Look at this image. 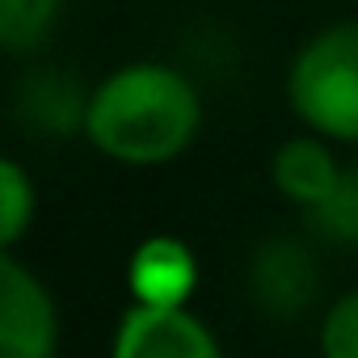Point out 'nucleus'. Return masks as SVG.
I'll list each match as a JSON object with an SVG mask.
<instances>
[{
  "mask_svg": "<svg viewBox=\"0 0 358 358\" xmlns=\"http://www.w3.org/2000/svg\"><path fill=\"white\" fill-rule=\"evenodd\" d=\"M194 282H199V257L177 236H148L131 253L127 287H131L135 303L186 308V299L194 295Z\"/></svg>",
  "mask_w": 358,
  "mask_h": 358,
  "instance_id": "nucleus-5",
  "label": "nucleus"
},
{
  "mask_svg": "<svg viewBox=\"0 0 358 358\" xmlns=\"http://www.w3.org/2000/svg\"><path fill=\"white\" fill-rule=\"evenodd\" d=\"M34 220V182L17 160L0 164V245L13 249Z\"/></svg>",
  "mask_w": 358,
  "mask_h": 358,
  "instance_id": "nucleus-10",
  "label": "nucleus"
},
{
  "mask_svg": "<svg viewBox=\"0 0 358 358\" xmlns=\"http://www.w3.org/2000/svg\"><path fill=\"white\" fill-rule=\"evenodd\" d=\"M287 101L308 131L358 143V22L329 26L299 47L287 72Z\"/></svg>",
  "mask_w": 358,
  "mask_h": 358,
  "instance_id": "nucleus-2",
  "label": "nucleus"
},
{
  "mask_svg": "<svg viewBox=\"0 0 358 358\" xmlns=\"http://www.w3.org/2000/svg\"><path fill=\"white\" fill-rule=\"evenodd\" d=\"M312 291H316L312 257L295 241L274 236L257 249V257H253V295L266 312L295 316L312 303Z\"/></svg>",
  "mask_w": 358,
  "mask_h": 358,
  "instance_id": "nucleus-6",
  "label": "nucleus"
},
{
  "mask_svg": "<svg viewBox=\"0 0 358 358\" xmlns=\"http://www.w3.org/2000/svg\"><path fill=\"white\" fill-rule=\"evenodd\" d=\"M59 312L43 278L13 253L0 257V358H55Z\"/></svg>",
  "mask_w": 358,
  "mask_h": 358,
  "instance_id": "nucleus-3",
  "label": "nucleus"
},
{
  "mask_svg": "<svg viewBox=\"0 0 358 358\" xmlns=\"http://www.w3.org/2000/svg\"><path fill=\"white\" fill-rule=\"evenodd\" d=\"M270 177L282 199L299 203V207H316L341 177V164L333 156V148L324 143V135H295L287 139L274 160H270Z\"/></svg>",
  "mask_w": 358,
  "mask_h": 358,
  "instance_id": "nucleus-7",
  "label": "nucleus"
},
{
  "mask_svg": "<svg viewBox=\"0 0 358 358\" xmlns=\"http://www.w3.org/2000/svg\"><path fill=\"white\" fill-rule=\"evenodd\" d=\"M110 358H224L211 329L186 308L131 303L114 333Z\"/></svg>",
  "mask_w": 358,
  "mask_h": 358,
  "instance_id": "nucleus-4",
  "label": "nucleus"
},
{
  "mask_svg": "<svg viewBox=\"0 0 358 358\" xmlns=\"http://www.w3.org/2000/svg\"><path fill=\"white\" fill-rule=\"evenodd\" d=\"M308 220L320 236L341 241V245H358V169H341L337 186L308 207Z\"/></svg>",
  "mask_w": 358,
  "mask_h": 358,
  "instance_id": "nucleus-9",
  "label": "nucleus"
},
{
  "mask_svg": "<svg viewBox=\"0 0 358 358\" xmlns=\"http://www.w3.org/2000/svg\"><path fill=\"white\" fill-rule=\"evenodd\" d=\"M64 0H0V43L13 55L34 51L55 26Z\"/></svg>",
  "mask_w": 358,
  "mask_h": 358,
  "instance_id": "nucleus-8",
  "label": "nucleus"
},
{
  "mask_svg": "<svg viewBox=\"0 0 358 358\" xmlns=\"http://www.w3.org/2000/svg\"><path fill=\"white\" fill-rule=\"evenodd\" d=\"M203 127L199 89L169 64L139 59L114 68L85 97V139L122 164H164Z\"/></svg>",
  "mask_w": 358,
  "mask_h": 358,
  "instance_id": "nucleus-1",
  "label": "nucleus"
},
{
  "mask_svg": "<svg viewBox=\"0 0 358 358\" xmlns=\"http://www.w3.org/2000/svg\"><path fill=\"white\" fill-rule=\"evenodd\" d=\"M320 354L324 358H358V287L345 291L320 320Z\"/></svg>",
  "mask_w": 358,
  "mask_h": 358,
  "instance_id": "nucleus-11",
  "label": "nucleus"
}]
</instances>
